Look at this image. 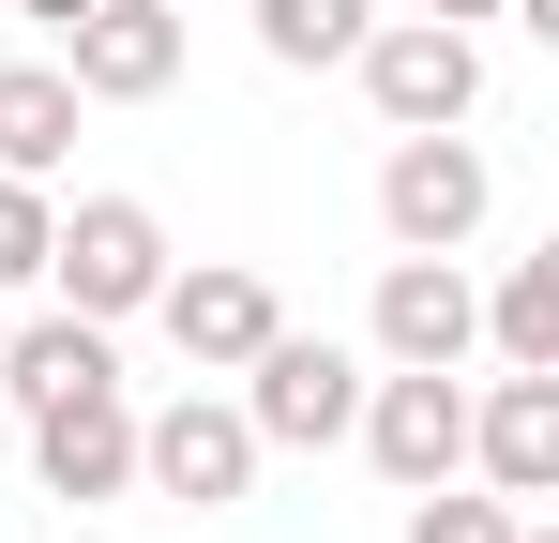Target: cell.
Returning a JSON list of instances; mask_svg holds the SVG:
<instances>
[{
    "label": "cell",
    "instance_id": "obj_12",
    "mask_svg": "<svg viewBox=\"0 0 559 543\" xmlns=\"http://www.w3.org/2000/svg\"><path fill=\"white\" fill-rule=\"evenodd\" d=\"M61 152H76V76L61 61H0V167L46 181Z\"/></svg>",
    "mask_w": 559,
    "mask_h": 543
},
{
    "label": "cell",
    "instance_id": "obj_7",
    "mask_svg": "<svg viewBox=\"0 0 559 543\" xmlns=\"http://www.w3.org/2000/svg\"><path fill=\"white\" fill-rule=\"evenodd\" d=\"M61 46H76V61H61L76 106H152V90L182 76V15H167V0H92Z\"/></svg>",
    "mask_w": 559,
    "mask_h": 543
},
{
    "label": "cell",
    "instance_id": "obj_19",
    "mask_svg": "<svg viewBox=\"0 0 559 543\" xmlns=\"http://www.w3.org/2000/svg\"><path fill=\"white\" fill-rule=\"evenodd\" d=\"M424 15H454V31H468V15H499V0H424Z\"/></svg>",
    "mask_w": 559,
    "mask_h": 543
},
{
    "label": "cell",
    "instance_id": "obj_1",
    "mask_svg": "<svg viewBox=\"0 0 559 543\" xmlns=\"http://www.w3.org/2000/svg\"><path fill=\"white\" fill-rule=\"evenodd\" d=\"M242 423H258V452H333L348 423H364V362L333 348V333H258L242 348Z\"/></svg>",
    "mask_w": 559,
    "mask_h": 543
},
{
    "label": "cell",
    "instance_id": "obj_20",
    "mask_svg": "<svg viewBox=\"0 0 559 543\" xmlns=\"http://www.w3.org/2000/svg\"><path fill=\"white\" fill-rule=\"evenodd\" d=\"M61 543H106V529H61Z\"/></svg>",
    "mask_w": 559,
    "mask_h": 543
},
{
    "label": "cell",
    "instance_id": "obj_16",
    "mask_svg": "<svg viewBox=\"0 0 559 543\" xmlns=\"http://www.w3.org/2000/svg\"><path fill=\"white\" fill-rule=\"evenodd\" d=\"M46 227H61V212H46V181L0 167V287H46Z\"/></svg>",
    "mask_w": 559,
    "mask_h": 543
},
{
    "label": "cell",
    "instance_id": "obj_4",
    "mask_svg": "<svg viewBox=\"0 0 559 543\" xmlns=\"http://www.w3.org/2000/svg\"><path fill=\"white\" fill-rule=\"evenodd\" d=\"M348 61H364V106L393 121V136H424V121H468V106H484V46H468L454 15H393V31H364Z\"/></svg>",
    "mask_w": 559,
    "mask_h": 543
},
{
    "label": "cell",
    "instance_id": "obj_13",
    "mask_svg": "<svg viewBox=\"0 0 559 543\" xmlns=\"http://www.w3.org/2000/svg\"><path fill=\"white\" fill-rule=\"evenodd\" d=\"M92 377H121V362H106V317H76V302H61V317H31V333L0 348V393H15V408H46V393H92Z\"/></svg>",
    "mask_w": 559,
    "mask_h": 543
},
{
    "label": "cell",
    "instance_id": "obj_5",
    "mask_svg": "<svg viewBox=\"0 0 559 543\" xmlns=\"http://www.w3.org/2000/svg\"><path fill=\"white\" fill-rule=\"evenodd\" d=\"M348 438H364L378 483H408V498H424V483H454V468H468V393H454V362H393V377L364 393V423H348Z\"/></svg>",
    "mask_w": 559,
    "mask_h": 543
},
{
    "label": "cell",
    "instance_id": "obj_9",
    "mask_svg": "<svg viewBox=\"0 0 559 543\" xmlns=\"http://www.w3.org/2000/svg\"><path fill=\"white\" fill-rule=\"evenodd\" d=\"M152 317H167V348H182L197 377H242V348L273 333V287H258L242 257H212V272H167V287H152Z\"/></svg>",
    "mask_w": 559,
    "mask_h": 543
},
{
    "label": "cell",
    "instance_id": "obj_14",
    "mask_svg": "<svg viewBox=\"0 0 559 543\" xmlns=\"http://www.w3.org/2000/svg\"><path fill=\"white\" fill-rule=\"evenodd\" d=\"M484 333H499V362H530V377H559V257H514V272H499Z\"/></svg>",
    "mask_w": 559,
    "mask_h": 543
},
{
    "label": "cell",
    "instance_id": "obj_10",
    "mask_svg": "<svg viewBox=\"0 0 559 543\" xmlns=\"http://www.w3.org/2000/svg\"><path fill=\"white\" fill-rule=\"evenodd\" d=\"M468 452H484V483L499 498H559V377H499L484 408H468Z\"/></svg>",
    "mask_w": 559,
    "mask_h": 543
},
{
    "label": "cell",
    "instance_id": "obj_8",
    "mask_svg": "<svg viewBox=\"0 0 559 543\" xmlns=\"http://www.w3.org/2000/svg\"><path fill=\"white\" fill-rule=\"evenodd\" d=\"M31 468H46V498H121V483H136V408H121V377L46 393V408H31Z\"/></svg>",
    "mask_w": 559,
    "mask_h": 543
},
{
    "label": "cell",
    "instance_id": "obj_11",
    "mask_svg": "<svg viewBox=\"0 0 559 543\" xmlns=\"http://www.w3.org/2000/svg\"><path fill=\"white\" fill-rule=\"evenodd\" d=\"M468 333H484V302H468L454 257H393L378 272V348L393 362H468Z\"/></svg>",
    "mask_w": 559,
    "mask_h": 543
},
{
    "label": "cell",
    "instance_id": "obj_2",
    "mask_svg": "<svg viewBox=\"0 0 559 543\" xmlns=\"http://www.w3.org/2000/svg\"><path fill=\"white\" fill-rule=\"evenodd\" d=\"M499 212V167L468 152L454 121H424V136H393V167H378V227L408 242V257H454L468 227Z\"/></svg>",
    "mask_w": 559,
    "mask_h": 543
},
{
    "label": "cell",
    "instance_id": "obj_6",
    "mask_svg": "<svg viewBox=\"0 0 559 543\" xmlns=\"http://www.w3.org/2000/svg\"><path fill=\"white\" fill-rule=\"evenodd\" d=\"M136 483H152V498H182V514H227V498L258 483V423H242L227 393H182V408H152V423H136Z\"/></svg>",
    "mask_w": 559,
    "mask_h": 543
},
{
    "label": "cell",
    "instance_id": "obj_17",
    "mask_svg": "<svg viewBox=\"0 0 559 543\" xmlns=\"http://www.w3.org/2000/svg\"><path fill=\"white\" fill-rule=\"evenodd\" d=\"M408 543H514V514H499V498H454V483H424Z\"/></svg>",
    "mask_w": 559,
    "mask_h": 543
},
{
    "label": "cell",
    "instance_id": "obj_15",
    "mask_svg": "<svg viewBox=\"0 0 559 543\" xmlns=\"http://www.w3.org/2000/svg\"><path fill=\"white\" fill-rule=\"evenodd\" d=\"M378 31V0H258V46H273L287 76H318V61H348Z\"/></svg>",
    "mask_w": 559,
    "mask_h": 543
},
{
    "label": "cell",
    "instance_id": "obj_3",
    "mask_svg": "<svg viewBox=\"0 0 559 543\" xmlns=\"http://www.w3.org/2000/svg\"><path fill=\"white\" fill-rule=\"evenodd\" d=\"M46 272H61L76 317H152V287H167V227H152L136 196H76V212L46 227Z\"/></svg>",
    "mask_w": 559,
    "mask_h": 543
},
{
    "label": "cell",
    "instance_id": "obj_18",
    "mask_svg": "<svg viewBox=\"0 0 559 543\" xmlns=\"http://www.w3.org/2000/svg\"><path fill=\"white\" fill-rule=\"evenodd\" d=\"M15 15H46V31H76V15H92V0H15Z\"/></svg>",
    "mask_w": 559,
    "mask_h": 543
}]
</instances>
